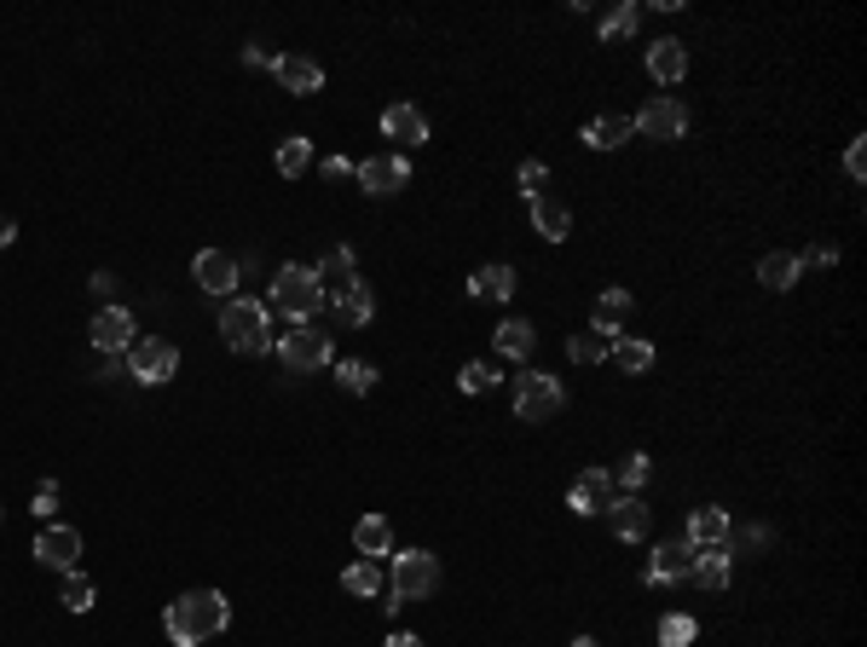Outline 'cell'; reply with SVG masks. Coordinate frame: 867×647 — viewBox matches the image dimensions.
<instances>
[{"label": "cell", "instance_id": "obj_4", "mask_svg": "<svg viewBox=\"0 0 867 647\" xmlns=\"http://www.w3.org/2000/svg\"><path fill=\"white\" fill-rule=\"evenodd\" d=\"M434 590H440V561L429 550H399L388 573V596L406 607V601H429Z\"/></svg>", "mask_w": 867, "mask_h": 647}, {"label": "cell", "instance_id": "obj_48", "mask_svg": "<svg viewBox=\"0 0 867 647\" xmlns=\"http://www.w3.org/2000/svg\"><path fill=\"white\" fill-rule=\"evenodd\" d=\"M12 237H17V226H12V220H0V249H12Z\"/></svg>", "mask_w": 867, "mask_h": 647}, {"label": "cell", "instance_id": "obj_31", "mask_svg": "<svg viewBox=\"0 0 867 647\" xmlns=\"http://www.w3.org/2000/svg\"><path fill=\"white\" fill-rule=\"evenodd\" d=\"M307 168H313V139H301V133L278 139V174H284V179H301Z\"/></svg>", "mask_w": 867, "mask_h": 647}, {"label": "cell", "instance_id": "obj_34", "mask_svg": "<svg viewBox=\"0 0 867 647\" xmlns=\"http://www.w3.org/2000/svg\"><path fill=\"white\" fill-rule=\"evenodd\" d=\"M58 601L70 607V613H87V607L98 601V590H93V578L75 566V573H65V590H58Z\"/></svg>", "mask_w": 867, "mask_h": 647}, {"label": "cell", "instance_id": "obj_21", "mask_svg": "<svg viewBox=\"0 0 867 647\" xmlns=\"http://www.w3.org/2000/svg\"><path fill=\"white\" fill-rule=\"evenodd\" d=\"M729 532H735V526H729V509H717V503H712V509H694V515H689V543H694V550L729 543Z\"/></svg>", "mask_w": 867, "mask_h": 647}, {"label": "cell", "instance_id": "obj_13", "mask_svg": "<svg viewBox=\"0 0 867 647\" xmlns=\"http://www.w3.org/2000/svg\"><path fill=\"white\" fill-rule=\"evenodd\" d=\"M353 179H359L371 197H394V191L411 179V162H406V156H371V162H359V168H353Z\"/></svg>", "mask_w": 867, "mask_h": 647}, {"label": "cell", "instance_id": "obj_12", "mask_svg": "<svg viewBox=\"0 0 867 647\" xmlns=\"http://www.w3.org/2000/svg\"><path fill=\"white\" fill-rule=\"evenodd\" d=\"M608 503H613V474H608V469H584V474L573 480V492H567V509H573L578 520L601 515Z\"/></svg>", "mask_w": 867, "mask_h": 647}, {"label": "cell", "instance_id": "obj_14", "mask_svg": "<svg viewBox=\"0 0 867 647\" xmlns=\"http://www.w3.org/2000/svg\"><path fill=\"white\" fill-rule=\"evenodd\" d=\"M272 75H278V87H284V93H301V98L325 87V64H313L307 52H278L272 58Z\"/></svg>", "mask_w": 867, "mask_h": 647}, {"label": "cell", "instance_id": "obj_45", "mask_svg": "<svg viewBox=\"0 0 867 647\" xmlns=\"http://www.w3.org/2000/svg\"><path fill=\"white\" fill-rule=\"evenodd\" d=\"M325 174H330V179H348L353 162H348V156H325Z\"/></svg>", "mask_w": 867, "mask_h": 647}, {"label": "cell", "instance_id": "obj_30", "mask_svg": "<svg viewBox=\"0 0 867 647\" xmlns=\"http://www.w3.org/2000/svg\"><path fill=\"white\" fill-rule=\"evenodd\" d=\"M608 358L619 364V370L642 376V370H654V341H642V336H619L613 348H608Z\"/></svg>", "mask_w": 867, "mask_h": 647}, {"label": "cell", "instance_id": "obj_17", "mask_svg": "<svg viewBox=\"0 0 867 647\" xmlns=\"http://www.w3.org/2000/svg\"><path fill=\"white\" fill-rule=\"evenodd\" d=\"M330 307H336V318L348 324V330H365V324L376 318V295H371L365 278H353V283H341V290H330Z\"/></svg>", "mask_w": 867, "mask_h": 647}, {"label": "cell", "instance_id": "obj_16", "mask_svg": "<svg viewBox=\"0 0 867 647\" xmlns=\"http://www.w3.org/2000/svg\"><path fill=\"white\" fill-rule=\"evenodd\" d=\"M382 139H394L399 151L429 145V116H422L417 105H388L382 110Z\"/></svg>", "mask_w": 867, "mask_h": 647}, {"label": "cell", "instance_id": "obj_28", "mask_svg": "<svg viewBox=\"0 0 867 647\" xmlns=\"http://www.w3.org/2000/svg\"><path fill=\"white\" fill-rule=\"evenodd\" d=\"M353 543H359V555H365V561H376V555L394 550V526L382 520V515H365V520L353 526Z\"/></svg>", "mask_w": 867, "mask_h": 647}, {"label": "cell", "instance_id": "obj_36", "mask_svg": "<svg viewBox=\"0 0 867 647\" xmlns=\"http://www.w3.org/2000/svg\"><path fill=\"white\" fill-rule=\"evenodd\" d=\"M608 348H613L608 336H596V330H578V336L567 341V358H573V364H601V358H608Z\"/></svg>", "mask_w": 867, "mask_h": 647}, {"label": "cell", "instance_id": "obj_27", "mask_svg": "<svg viewBox=\"0 0 867 647\" xmlns=\"http://www.w3.org/2000/svg\"><path fill=\"white\" fill-rule=\"evenodd\" d=\"M341 590L359 596V601H376L382 590H388V578H382V566H376V561H353L348 573H341Z\"/></svg>", "mask_w": 867, "mask_h": 647}, {"label": "cell", "instance_id": "obj_2", "mask_svg": "<svg viewBox=\"0 0 867 647\" xmlns=\"http://www.w3.org/2000/svg\"><path fill=\"white\" fill-rule=\"evenodd\" d=\"M220 341L232 353H272V318H267V301H226L220 313Z\"/></svg>", "mask_w": 867, "mask_h": 647}, {"label": "cell", "instance_id": "obj_10", "mask_svg": "<svg viewBox=\"0 0 867 647\" xmlns=\"http://www.w3.org/2000/svg\"><path fill=\"white\" fill-rule=\"evenodd\" d=\"M35 561L52 566V573H75V561H82V532H75V526H42Z\"/></svg>", "mask_w": 867, "mask_h": 647}, {"label": "cell", "instance_id": "obj_43", "mask_svg": "<svg viewBox=\"0 0 867 647\" xmlns=\"http://www.w3.org/2000/svg\"><path fill=\"white\" fill-rule=\"evenodd\" d=\"M833 260H839L833 243H816V249H804V255H798V267H833Z\"/></svg>", "mask_w": 867, "mask_h": 647}, {"label": "cell", "instance_id": "obj_40", "mask_svg": "<svg viewBox=\"0 0 867 647\" xmlns=\"http://www.w3.org/2000/svg\"><path fill=\"white\" fill-rule=\"evenodd\" d=\"M515 186L527 191V202H532V197H543V186H550V168H543V162H520Z\"/></svg>", "mask_w": 867, "mask_h": 647}, {"label": "cell", "instance_id": "obj_22", "mask_svg": "<svg viewBox=\"0 0 867 647\" xmlns=\"http://www.w3.org/2000/svg\"><path fill=\"white\" fill-rule=\"evenodd\" d=\"M631 133H636L631 116H596V121H584V145H590V151H619Z\"/></svg>", "mask_w": 867, "mask_h": 647}, {"label": "cell", "instance_id": "obj_46", "mask_svg": "<svg viewBox=\"0 0 867 647\" xmlns=\"http://www.w3.org/2000/svg\"><path fill=\"white\" fill-rule=\"evenodd\" d=\"M763 543H770V526H752V532L740 538V550H763Z\"/></svg>", "mask_w": 867, "mask_h": 647}, {"label": "cell", "instance_id": "obj_25", "mask_svg": "<svg viewBox=\"0 0 867 647\" xmlns=\"http://www.w3.org/2000/svg\"><path fill=\"white\" fill-rule=\"evenodd\" d=\"M469 295H474V301H509V295H515V267H503V260L480 267V272L469 278Z\"/></svg>", "mask_w": 867, "mask_h": 647}, {"label": "cell", "instance_id": "obj_47", "mask_svg": "<svg viewBox=\"0 0 867 647\" xmlns=\"http://www.w3.org/2000/svg\"><path fill=\"white\" fill-rule=\"evenodd\" d=\"M382 647H422V642H417V636H406V631H394V636L382 642Z\"/></svg>", "mask_w": 867, "mask_h": 647}, {"label": "cell", "instance_id": "obj_19", "mask_svg": "<svg viewBox=\"0 0 867 647\" xmlns=\"http://www.w3.org/2000/svg\"><path fill=\"white\" fill-rule=\"evenodd\" d=\"M191 278L203 283L209 295H232L237 290V260L226 249H203V255L191 260Z\"/></svg>", "mask_w": 867, "mask_h": 647}, {"label": "cell", "instance_id": "obj_44", "mask_svg": "<svg viewBox=\"0 0 867 647\" xmlns=\"http://www.w3.org/2000/svg\"><path fill=\"white\" fill-rule=\"evenodd\" d=\"M87 290H93V295L110 307V295H116V278H110V272H93V278H87Z\"/></svg>", "mask_w": 867, "mask_h": 647}, {"label": "cell", "instance_id": "obj_39", "mask_svg": "<svg viewBox=\"0 0 867 647\" xmlns=\"http://www.w3.org/2000/svg\"><path fill=\"white\" fill-rule=\"evenodd\" d=\"M659 647H694V619L689 613H665L659 619Z\"/></svg>", "mask_w": 867, "mask_h": 647}, {"label": "cell", "instance_id": "obj_32", "mask_svg": "<svg viewBox=\"0 0 867 647\" xmlns=\"http://www.w3.org/2000/svg\"><path fill=\"white\" fill-rule=\"evenodd\" d=\"M313 278H318V283H330V290H341V283H353V278H359V272H353V249H330V255L313 267Z\"/></svg>", "mask_w": 867, "mask_h": 647}, {"label": "cell", "instance_id": "obj_35", "mask_svg": "<svg viewBox=\"0 0 867 647\" xmlns=\"http://www.w3.org/2000/svg\"><path fill=\"white\" fill-rule=\"evenodd\" d=\"M636 24H642V7H636V0H624V7H613V12L596 24V35H601V40H619V35H631Z\"/></svg>", "mask_w": 867, "mask_h": 647}, {"label": "cell", "instance_id": "obj_8", "mask_svg": "<svg viewBox=\"0 0 867 647\" xmlns=\"http://www.w3.org/2000/svg\"><path fill=\"white\" fill-rule=\"evenodd\" d=\"M128 370L145 381V388H163V381L179 370V348H174V341H163V336H145V341H133V348H128Z\"/></svg>", "mask_w": 867, "mask_h": 647}, {"label": "cell", "instance_id": "obj_3", "mask_svg": "<svg viewBox=\"0 0 867 647\" xmlns=\"http://www.w3.org/2000/svg\"><path fill=\"white\" fill-rule=\"evenodd\" d=\"M267 295H272V307L284 318H295V324H307L318 307H325V283L313 278V267H278Z\"/></svg>", "mask_w": 867, "mask_h": 647}, {"label": "cell", "instance_id": "obj_26", "mask_svg": "<svg viewBox=\"0 0 867 647\" xmlns=\"http://www.w3.org/2000/svg\"><path fill=\"white\" fill-rule=\"evenodd\" d=\"M700 590H723L729 584V550L723 543H712V550H694V573H689Z\"/></svg>", "mask_w": 867, "mask_h": 647}, {"label": "cell", "instance_id": "obj_6", "mask_svg": "<svg viewBox=\"0 0 867 647\" xmlns=\"http://www.w3.org/2000/svg\"><path fill=\"white\" fill-rule=\"evenodd\" d=\"M278 358H284V370H325V364H336V341L318 330V324H295V330L278 341Z\"/></svg>", "mask_w": 867, "mask_h": 647}, {"label": "cell", "instance_id": "obj_42", "mask_svg": "<svg viewBox=\"0 0 867 647\" xmlns=\"http://www.w3.org/2000/svg\"><path fill=\"white\" fill-rule=\"evenodd\" d=\"M844 174H851L856 186L867 179V139H851V151H844Z\"/></svg>", "mask_w": 867, "mask_h": 647}, {"label": "cell", "instance_id": "obj_24", "mask_svg": "<svg viewBox=\"0 0 867 647\" xmlns=\"http://www.w3.org/2000/svg\"><path fill=\"white\" fill-rule=\"evenodd\" d=\"M492 348H497L503 358H532L538 330H532L527 318H509V324H497V330H492Z\"/></svg>", "mask_w": 867, "mask_h": 647}, {"label": "cell", "instance_id": "obj_29", "mask_svg": "<svg viewBox=\"0 0 867 647\" xmlns=\"http://www.w3.org/2000/svg\"><path fill=\"white\" fill-rule=\"evenodd\" d=\"M798 272H804V267H798V255H781V249L758 260V283H763V290H775V295H781V290H793Z\"/></svg>", "mask_w": 867, "mask_h": 647}, {"label": "cell", "instance_id": "obj_9", "mask_svg": "<svg viewBox=\"0 0 867 647\" xmlns=\"http://www.w3.org/2000/svg\"><path fill=\"white\" fill-rule=\"evenodd\" d=\"M87 336H93V348L105 353V358H116V353H128L133 348V313L128 307H98L93 313V324H87Z\"/></svg>", "mask_w": 867, "mask_h": 647}, {"label": "cell", "instance_id": "obj_20", "mask_svg": "<svg viewBox=\"0 0 867 647\" xmlns=\"http://www.w3.org/2000/svg\"><path fill=\"white\" fill-rule=\"evenodd\" d=\"M648 75H654V81H665V87H677V81L689 75V47H682L677 35L648 40Z\"/></svg>", "mask_w": 867, "mask_h": 647}, {"label": "cell", "instance_id": "obj_18", "mask_svg": "<svg viewBox=\"0 0 867 647\" xmlns=\"http://www.w3.org/2000/svg\"><path fill=\"white\" fill-rule=\"evenodd\" d=\"M631 313H636V301H631V290H601L596 295V307H590V330L596 336H608V341H619L624 336V324H631Z\"/></svg>", "mask_w": 867, "mask_h": 647}, {"label": "cell", "instance_id": "obj_15", "mask_svg": "<svg viewBox=\"0 0 867 647\" xmlns=\"http://www.w3.org/2000/svg\"><path fill=\"white\" fill-rule=\"evenodd\" d=\"M689 573H694V543L677 538V543H659V550L648 555V573H642V578H648V584H682Z\"/></svg>", "mask_w": 867, "mask_h": 647}, {"label": "cell", "instance_id": "obj_5", "mask_svg": "<svg viewBox=\"0 0 867 647\" xmlns=\"http://www.w3.org/2000/svg\"><path fill=\"white\" fill-rule=\"evenodd\" d=\"M561 404H567V388L543 370H520L515 376V416L520 422H550Z\"/></svg>", "mask_w": 867, "mask_h": 647}, {"label": "cell", "instance_id": "obj_11", "mask_svg": "<svg viewBox=\"0 0 867 647\" xmlns=\"http://www.w3.org/2000/svg\"><path fill=\"white\" fill-rule=\"evenodd\" d=\"M601 515H608L613 538H624V543H642V538H648V526H654V509L642 503V492H624V497H613Z\"/></svg>", "mask_w": 867, "mask_h": 647}, {"label": "cell", "instance_id": "obj_37", "mask_svg": "<svg viewBox=\"0 0 867 647\" xmlns=\"http://www.w3.org/2000/svg\"><path fill=\"white\" fill-rule=\"evenodd\" d=\"M648 469H654L648 451H631V457H624L619 469H608V474H613V485H624V492H642V485H648Z\"/></svg>", "mask_w": 867, "mask_h": 647}, {"label": "cell", "instance_id": "obj_49", "mask_svg": "<svg viewBox=\"0 0 867 647\" xmlns=\"http://www.w3.org/2000/svg\"><path fill=\"white\" fill-rule=\"evenodd\" d=\"M573 647H596V636H573Z\"/></svg>", "mask_w": 867, "mask_h": 647}, {"label": "cell", "instance_id": "obj_7", "mask_svg": "<svg viewBox=\"0 0 867 647\" xmlns=\"http://www.w3.org/2000/svg\"><path fill=\"white\" fill-rule=\"evenodd\" d=\"M631 121H636V133H648V139H682V133L694 128V110L682 105V98L659 93V98H648V105H642Z\"/></svg>", "mask_w": 867, "mask_h": 647}, {"label": "cell", "instance_id": "obj_38", "mask_svg": "<svg viewBox=\"0 0 867 647\" xmlns=\"http://www.w3.org/2000/svg\"><path fill=\"white\" fill-rule=\"evenodd\" d=\"M336 381H341L348 393H371V388H376V370H371L365 358H341V364H336Z\"/></svg>", "mask_w": 867, "mask_h": 647}, {"label": "cell", "instance_id": "obj_33", "mask_svg": "<svg viewBox=\"0 0 867 647\" xmlns=\"http://www.w3.org/2000/svg\"><path fill=\"white\" fill-rule=\"evenodd\" d=\"M497 381H503V370H497V364H487V358H474V364H462V370H457V388L462 393H492Z\"/></svg>", "mask_w": 867, "mask_h": 647}, {"label": "cell", "instance_id": "obj_41", "mask_svg": "<svg viewBox=\"0 0 867 647\" xmlns=\"http://www.w3.org/2000/svg\"><path fill=\"white\" fill-rule=\"evenodd\" d=\"M30 509L42 515V520L58 515V480H42V485H35V503H30Z\"/></svg>", "mask_w": 867, "mask_h": 647}, {"label": "cell", "instance_id": "obj_23", "mask_svg": "<svg viewBox=\"0 0 867 647\" xmlns=\"http://www.w3.org/2000/svg\"><path fill=\"white\" fill-rule=\"evenodd\" d=\"M532 226H538V237L561 243V237L573 232V214H567V202H555L550 191H543V197H532Z\"/></svg>", "mask_w": 867, "mask_h": 647}, {"label": "cell", "instance_id": "obj_1", "mask_svg": "<svg viewBox=\"0 0 867 647\" xmlns=\"http://www.w3.org/2000/svg\"><path fill=\"white\" fill-rule=\"evenodd\" d=\"M163 631H168L174 647H203V642L232 631V601L220 590H186L179 601H168Z\"/></svg>", "mask_w": 867, "mask_h": 647}]
</instances>
